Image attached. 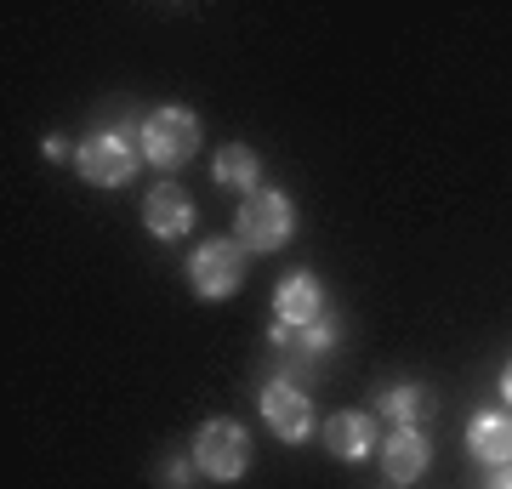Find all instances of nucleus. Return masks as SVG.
Returning a JSON list of instances; mask_svg holds the SVG:
<instances>
[{
	"label": "nucleus",
	"instance_id": "obj_1",
	"mask_svg": "<svg viewBox=\"0 0 512 489\" xmlns=\"http://www.w3.org/2000/svg\"><path fill=\"white\" fill-rule=\"evenodd\" d=\"M291 234H296V205L279 188L245 194V205H239V217H234V239L245 251H279Z\"/></svg>",
	"mask_w": 512,
	"mask_h": 489
},
{
	"label": "nucleus",
	"instance_id": "obj_2",
	"mask_svg": "<svg viewBox=\"0 0 512 489\" xmlns=\"http://www.w3.org/2000/svg\"><path fill=\"white\" fill-rule=\"evenodd\" d=\"M137 154H143V143H131L126 131L97 126L86 143L74 148V165H80V177L92 188H126L137 177Z\"/></svg>",
	"mask_w": 512,
	"mask_h": 489
},
{
	"label": "nucleus",
	"instance_id": "obj_3",
	"mask_svg": "<svg viewBox=\"0 0 512 489\" xmlns=\"http://www.w3.org/2000/svg\"><path fill=\"white\" fill-rule=\"evenodd\" d=\"M194 467H200L205 478H217V484L245 478V467H251V433L228 416L205 421L200 438H194Z\"/></svg>",
	"mask_w": 512,
	"mask_h": 489
},
{
	"label": "nucleus",
	"instance_id": "obj_4",
	"mask_svg": "<svg viewBox=\"0 0 512 489\" xmlns=\"http://www.w3.org/2000/svg\"><path fill=\"white\" fill-rule=\"evenodd\" d=\"M188 285L200 290L205 302H222L245 285V245L239 239H205L200 251L188 256Z\"/></svg>",
	"mask_w": 512,
	"mask_h": 489
},
{
	"label": "nucleus",
	"instance_id": "obj_5",
	"mask_svg": "<svg viewBox=\"0 0 512 489\" xmlns=\"http://www.w3.org/2000/svg\"><path fill=\"white\" fill-rule=\"evenodd\" d=\"M143 154L154 165H183L194 160V148H200V114H188V109H154L143 120Z\"/></svg>",
	"mask_w": 512,
	"mask_h": 489
},
{
	"label": "nucleus",
	"instance_id": "obj_6",
	"mask_svg": "<svg viewBox=\"0 0 512 489\" xmlns=\"http://www.w3.org/2000/svg\"><path fill=\"white\" fill-rule=\"evenodd\" d=\"M262 421L274 427L285 444H302V438L313 433V404L302 399V387H291V381H274L268 393H262Z\"/></svg>",
	"mask_w": 512,
	"mask_h": 489
},
{
	"label": "nucleus",
	"instance_id": "obj_7",
	"mask_svg": "<svg viewBox=\"0 0 512 489\" xmlns=\"http://www.w3.org/2000/svg\"><path fill=\"white\" fill-rule=\"evenodd\" d=\"M143 222L154 239H183L194 228V200H188L177 182H160V188H148L143 200Z\"/></svg>",
	"mask_w": 512,
	"mask_h": 489
},
{
	"label": "nucleus",
	"instance_id": "obj_8",
	"mask_svg": "<svg viewBox=\"0 0 512 489\" xmlns=\"http://www.w3.org/2000/svg\"><path fill=\"white\" fill-rule=\"evenodd\" d=\"M313 319H325V290H319L313 273H291V279L274 290V325L302 330V325H313Z\"/></svg>",
	"mask_w": 512,
	"mask_h": 489
},
{
	"label": "nucleus",
	"instance_id": "obj_9",
	"mask_svg": "<svg viewBox=\"0 0 512 489\" xmlns=\"http://www.w3.org/2000/svg\"><path fill=\"white\" fill-rule=\"evenodd\" d=\"M427 461H433V450H427V438H421L416 427H399V433L382 444L387 484H416L421 472H427Z\"/></svg>",
	"mask_w": 512,
	"mask_h": 489
},
{
	"label": "nucleus",
	"instance_id": "obj_10",
	"mask_svg": "<svg viewBox=\"0 0 512 489\" xmlns=\"http://www.w3.org/2000/svg\"><path fill=\"white\" fill-rule=\"evenodd\" d=\"M325 444H330V455H342V461H365V455L376 450V421H370L365 410H342V416L325 421Z\"/></svg>",
	"mask_w": 512,
	"mask_h": 489
},
{
	"label": "nucleus",
	"instance_id": "obj_11",
	"mask_svg": "<svg viewBox=\"0 0 512 489\" xmlns=\"http://www.w3.org/2000/svg\"><path fill=\"white\" fill-rule=\"evenodd\" d=\"M467 450H473L478 461H490V467H507L512 461V416L507 410H484V416H473V427H467Z\"/></svg>",
	"mask_w": 512,
	"mask_h": 489
},
{
	"label": "nucleus",
	"instance_id": "obj_12",
	"mask_svg": "<svg viewBox=\"0 0 512 489\" xmlns=\"http://www.w3.org/2000/svg\"><path fill=\"white\" fill-rule=\"evenodd\" d=\"M256 177H262V160H256L245 143H222L217 148V182L222 188H245V194H256Z\"/></svg>",
	"mask_w": 512,
	"mask_h": 489
},
{
	"label": "nucleus",
	"instance_id": "obj_13",
	"mask_svg": "<svg viewBox=\"0 0 512 489\" xmlns=\"http://www.w3.org/2000/svg\"><path fill=\"white\" fill-rule=\"evenodd\" d=\"M376 410H382V416H393L399 427H416V421L433 410V393H427V387H393V393H382V399H376Z\"/></svg>",
	"mask_w": 512,
	"mask_h": 489
},
{
	"label": "nucleus",
	"instance_id": "obj_14",
	"mask_svg": "<svg viewBox=\"0 0 512 489\" xmlns=\"http://www.w3.org/2000/svg\"><path fill=\"white\" fill-rule=\"evenodd\" d=\"M336 336H342V330H336V319H313V325H302V330H291V342L302 347V353H330V347H336Z\"/></svg>",
	"mask_w": 512,
	"mask_h": 489
},
{
	"label": "nucleus",
	"instance_id": "obj_15",
	"mask_svg": "<svg viewBox=\"0 0 512 489\" xmlns=\"http://www.w3.org/2000/svg\"><path fill=\"white\" fill-rule=\"evenodd\" d=\"M165 484H171V489L188 484V467H183V461H171V467H165Z\"/></svg>",
	"mask_w": 512,
	"mask_h": 489
},
{
	"label": "nucleus",
	"instance_id": "obj_16",
	"mask_svg": "<svg viewBox=\"0 0 512 489\" xmlns=\"http://www.w3.org/2000/svg\"><path fill=\"white\" fill-rule=\"evenodd\" d=\"M490 489H512V461H507V467H495V478H490Z\"/></svg>",
	"mask_w": 512,
	"mask_h": 489
},
{
	"label": "nucleus",
	"instance_id": "obj_17",
	"mask_svg": "<svg viewBox=\"0 0 512 489\" xmlns=\"http://www.w3.org/2000/svg\"><path fill=\"white\" fill-rule=\"evenodd\" d=\"M501 399L512 404V364H507V370H501Z\"/></svg>",
	"mask_w": 512,
	"mask_h": 489
}]
</instances>
